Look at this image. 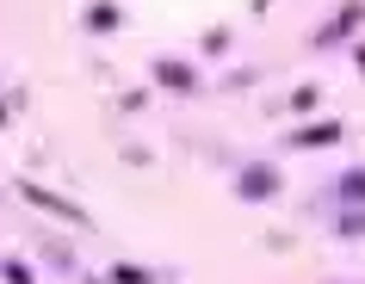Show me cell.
<instances>
[{"label": "cell", "instance_id": "cell-7", "mask_svg": "<svg viewBox=\"0 0 365 284\" xmlns=\"http://www.w3.org/2000/svg\"><path fill=\"white\" fill-rule=\"evenodd\" d=\"M112 284H155V278L143 272V265H118V272H112Z\"/></svg>", "mask_w": 365, "mask_h": 284}, {"label": "cell", "instance_id": "cell-8", "mask_svg": "<svg viewBox=\"0 0 365 284\" xmlns=\"http://www.w3.org/2000/svg\"><path fill=\"white\" fill-rule=\"evenodd\" d=\"M0 272H6V284H31V265H19V260H6Z\"/></svg>", "mask_w": 365, "mask_h": 284}, {"label": "cell", "instance_id": "cell-4", "mask_svg": "<svg viewBox=\"0 0 365 284\" xmlns=\"http://www.w3.org/2000/svg\"><path fill=\"white\" fill-rule=\"evenodd\" d=\"M365 19V6H359V0H353V6H346V13H341V19H334V25H328V31H322V38H316V43H322V50H334V43H341L346 38V31H353V25H359Z\"/></svg>", "mask_w": 365, "mask_h": 284}, {"label": "cell", "instance_id": "cell-2", "mask_svg": "<svg viewBox=\"0 0 365 284\" xmlns=\"http://www.w3.org/2000/svg\"><path fill=\"white\" fill-rule=\"evenodd\" d=\"M155 80H161V87H173V93H192V87H198V68H192V62L161 56V62H155Z\"/></svg>", "mask_w": 365, "mask_h": 284}, {"label": "cell", "instance_id": "cell-3", "mask_svg": "<svg viewBox=\"0 0 365 284\" xmlns=\"http://www.w3.org/2000/svg\"><path fill=\"white\" fill-rule=\"evenodd\" d=\"M328 142H341V124L328 117V124H304V130H291V149H328Z\"/></svg>", "mask_w": 365, "mask_h": 284}, {"label": "cell", "instance_id": "cell-6", "mask_svg": "<svg viewBox=\"0 0 365 284\" xmlns=\"http://www.w3.org/2000/svg\"><path fill=\"white\" fill-rule=\"evenodd\" d=\"M19 191H25V198H31V204H43V210H56V216H68V223H75V216H81L75 204H62V198H50V191H43V186H19Z\"/></svg>", "mask_w": 365, "mask_h": 284}, {"label": "cell", "instance_id": "cell-1", "mask_svg": "<svg viewBox=\"0 0 365 284\" xmlns=\"http://www.w3.org/2000/svg\"><path fill=\"white\" fill-rule=\"evenodd\" d=\"M272 191H279V173H272V167H242V173H235V198H248V204H267Z\"/></svg>", "mask_w": 365, "mask_h": 284}, {"label": "cell", "instance_id": "cell-5", "mask_svg": "<svg viewBox=\"0 0 365 284\" xmlns=\"http://www.w3.org/2000/svg\"><path fill=\"white\" fill-rule=\"evenodd\" d=\"M334 198H341V204H365V167L341 173V186H334Z\"/></svg>", "mask_w": 365, "mask_h": 284}]
</instances>
